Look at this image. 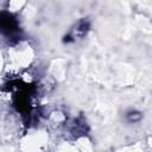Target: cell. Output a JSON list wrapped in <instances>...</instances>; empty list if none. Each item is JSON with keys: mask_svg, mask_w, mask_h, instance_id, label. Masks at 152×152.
Segmentation results:
<instances>
[{"mask_svg": "<svg viewBox=\"0 0 152 152\" xmlns=\"http://www.w3.org/2000/svg\"><path fill=\"white\" fill-rule=\"evenodd\" d=\"M18 31V23L15 18L8 12L0 13V32L6 36H12Z\"/></svg>", "mask_w": 152, "mask_h": 152, "instance_id": "1", "label": "cell"}]
</instances>
